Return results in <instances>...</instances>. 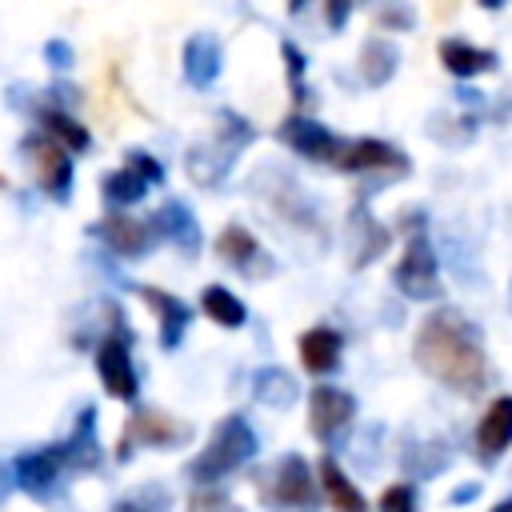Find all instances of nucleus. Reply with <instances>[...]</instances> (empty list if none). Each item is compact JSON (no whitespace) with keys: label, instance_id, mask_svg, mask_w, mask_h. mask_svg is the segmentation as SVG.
I'll use <instances>...</instances> for the list:
<instances>
[{"label":"nucleus","instance_id":"1","mask_svg":"<svg viewBox=\"0 0 512 512\" xmlns=\"http://www.w3.org/2000/svg\"><path fill=\"white\" fill-rule=\"evenodd\" d=\"M412 356L432 380H440L456 392H480L488 384V356H484L472 324L452 308H440L420 324V332L412 340Z\"/></svg>","mask_w":512,"mask_h":512},{"label":"nucleus","instance_id":"2","mask_svg":"<svg viewBox=\"0 0 512 512\" xmlns=\"http://www.w3.org/2000/svg\"><path fill=\"white\" fill-rule=\"evenodd\" d=\"M256 452V432L248 428L244 416H224L212 432V440L204 444V452L188 464V476L196 484H212L220 476H228L232 468H240L248 456Z\"/></svg>","mask_w":512,"mask_h":512},{"label":"nucleus","instance_id":"3","mask_svg":"<svg viewBox=\"0 0 512 512\" xmlns=\"http://www.w3.org/2000/svg\"><path fill=\"white\" fill-rule=\"evenodd\" d=\"M248 140H252V128H248L240 116H220L212 140L188 148V176H192L196 184H204V188H216L220 176H228L232 156H236Z\"/></svg>","mask_w":512,"mask_h":512},{"label":"nucleus","instance_id":"4","mask_svg":"<svg viewBox=\"0 0 512 512\" xmlns=\"http://www.w3.org/2000/svg\"><path fill=\"white\" fill-rule=\"evenodd\" d=\"M264 504L268 508H292V512H312L320 504V492H316V480H312V468L304 456L292 452V456L276 460V472L264 484Z\"/></svg>","mask_w":512,"mask_h":512},{"label":"nucleus","instance_id":"5","mask_svg":"<svg viewBox=\"0 0 512 512\" xmlns=\"http://www.w3.org/2000/svg\"><path fill=\"white\" fill-rule=\"evenodd\" d=\"M188 440V424L168 416V412H156V408H140L128 424H124V436L116 444V460H128L136 448H176Z\"/></svg>","mask_w":512,"mask_h":512},{"label":"nucleus","instance_id":"6","mask_svg":"<svg viewBox=\"0 0 512 512\" xmlns=\"http://www.w3.org/2000/svg\"><path fill=\"white\" fill-rule=\"evenodd\" d=\"M396 288L408 296V300H436L440 296V272H436V252L432 244L416 232L396 264Z\"/></svg>","mask_w":512,"mask_h":512},{"label":"nucleus","instance_id":"7","mask_svg":"<svg viewBox=\"0 0 512 512\" xmlns=\"http://www.w3.org/2000/svg\"><path fill=\"white\" fill-rule=\"evenodd\" d=\"M128 344H132V336H128L124 328H116V332L104 336V344L96 348L100 384H104L108 396H116V400H136V368H132Z\"/></svg>","mask_w":512,"mask_h":512},{"label":"nucleus","instance_id":"8","mask_svg":"<svg viewBox=\"0 0 512 512\" xmlns=\"http://www.w3.org/2000/svg\"><path fill=\"white\" fill-rule=\"evenodd\" d=\"M332 164L344 168V172H380V176H404L408 172V160L392 144H384V140L340 144V152H336Z\"/></svg>","mask_w":512,"mask_h":512},{"label":"nucleus","instance_id":"9","mask_svg":"<svg viewBox=\"0 0 512 512\" xmlns=\"http://www.w3.org/2000/svg\"><path fill=\"white\" fill-rule=\"evenodd\" d=\"M352 416H356V400L344 388H332V384L312 388V396H308V428H312L316 440H332Z\"/></svg>","mask_w":512,"mask_h":512},{"label":"nucleus","instance_id":"10","mask_svg":"<svg viewBox=\"0 0 512 512\" xmlns=\"http://www.w3.org/2000/svg\"><path fill=\"white\" fill-rule=\"evenodd\" d=\"M28 172H32V180H36L52 200H68L72 160H68L64 148H56L52 140H32V144H28Z\"/></svg>","mask_w":512,"mask_h":512},{"label":"nucleus","instance_id":"11","mask_svg":"<svg viewBox=\"0 0 512 512\" xmlns=\"http://www.w3.org/2000/svg\"><path fill=\"white\" fill-rule=\"evenodd\" d=\"M280 140L288 144V148H296L300 156H308V160H336V152H340V144L344 140H336L324 124H316V120H300V116H292V120H284L280 124Z\"/></svg>","mask_w":512,"mask_h":512},{"label":"nucleus","instance_id":"12","mask_svg":"<svg viewBox=\"0 0 512 512\" xmlns=\"http://www.w3.org/2000/svg\"><path fill=\"white\" fill-rule=\"evenodd\" d=\"M60 472H64V452H60V448L24 452V456L16 460V484H20L24 492L40 496V500L52 492V484L60 480Z\"/></svg>","mask_w":512,"mask_h":512},{"label":"nucleus","instance_id":"13","mask_svg":"<svg viewBox=\"0 0 512 512\" xmlns=\"http://www.w3.org/2000/svg\"><path fill=\"white\" fill-rule=\"evenodd\" d=\"M92 232H100V240H104L116 256H124V260H136V256L148 248V240H152V232H148L144 220H136V216H120V212L96 220Z\"/></svg>","mask_w":512,"mask_h":512},{"label":"nucleus","instance_id":"14","mask_svg":"<svg viewBox=\"0 0 512 512\" xmlns=\"http://www.w3.org/2000/svg\"><path fill=\"white\" fill-rule=\"evenodd\" d=\"M512 440V396H496L476 424V452L480 460H496Z\"/></svg>","mask_w":512,"mask_h":512},{"label":"nucleus","instance_id":"15","mask_svg":"<svg viewBox=\"0 0 512 512\" xmlns=\"http://www.w3.org/2000/svg\"><path fill=\"white\" fill-rule=\"evenodd\" d=\"M136 292H140L144 304L160 316V344H164V348H176L180 336H184V328H188V320H192V308H188L184 300H176L172 292H160V288H152V284H140Z\"/></svg>","mask_w":512,"mask_h":512},{"label":"nucleus","instance_id":"16","mask_svg":"<svg viewBox=\"0 0 512 512\" xmlns=\"http://www.w3.org/2000/svg\"><path fill=\"white\" fill-rule=\"evenodd\" d=\"M220 64H224V52H220L216 36H208V32L188 36V44H184V76H188V84L208 88L220 76Z\"/></svg>","mask_w":512,"mask_h":512},{"label":"nucleus","instance_id":"17","mask_svg":"<svg viewBox=\"0 0 512 512\" xmlns=\"http://www.w3.org/2000/svg\"><path fill=\"white\" fill-rule=\"evenodd\" d=\"M340 348H344L340 332H332V328H308V332L300 336V364H304L312 376L336 372V364H340Z\"/></svg>","mask_w":512,"mask_h":512},{"label":"nucleus","instance_id":"18","mask_svg":"<svg viewBox=\"0 0 512 512\" xmlns=\"http://www.w3.org/2000/svg\"><path fill=\"white\" fill-rule=\"evenodd\" d=\"M156 228H160V236H168L180 252H196V248H200L196 216H192L180 200H164V204H160V212H156Z\"/></svg>","mask_w":512,"mask_h":512},{"label":"nucleus","instance_id":"19","mask_svg":"<svg viewBox=\"0 0 512 512\" xmlns=\"http://www.w3.org/2000/svg\"><path fill=\"white\" fill-rule=\"evenodd\" d=\"M440 64H444L452 76L468 80V76H476V72L496 68V52L476 48V44H464V40H440Z\"/></svg>","mask_w":512,"mask_h":512},{"label":"nucleus","instance_id":"20","mask_svg":"<svg viewBox=\"0 0 512 512\" xmlns=\"http://www.w3.org/2000/svg\"><path fill=\"white\" fill-rule=\"evenodd\" d=\"M216 256L220 260H228L232 268H240V272H256V260L264 256L260 252V244H256V236L244 228V224H228L220 236H216Z\"/></svg>","mask_w":512,"mask_h":512},{"label":"nucleus","instance_id":"21","mask_svg":"<svg viewBox=\"0 0 512 512\" xmlns=\"http://www.w3.org/2000/svg\"><path fill=\"white\" fill-rule=\"evenodd\" d=\"M316 492H320L336 512H368L360 488L336 468V460H320V488H316Z\"/></svg>","mask_w":512,"mask_h":512},{"label":"nucleus","instance_id":"22","mask_svg":"<svg viewBox=\"0 0 512 512\" xmlns=\"http://www.w3.org/2000/svg\"><path fill=\"white\" fill-rule=\"evenodd\" d=\"M396 60H400L396 44H388V40L372 36V40L360 48V76H364V84H372V88L388 84V80H392V72H396Z\"/></svg>","mask_w":512,"mask_h":512},{"label":"nucleus","instance_id":"23","mask_svg":"<svg viewBox=\"0 0 512 512\" xmlns=\"http://www.w3.org/2000/svg\"><path fill=\"white\" fill-rule=\"evenodd\" d=\"M200 304H204V312L216 320V324H224V328H240L244 320H248V312H244V304L228 292V288H220V284H212V288H204V296H200Z\"/></svg>","mask_w":512,"mask_h":512},{"label":"nucleus","instance_id":"24","mask_svg":"<svg viewBox=\"0 0 512 512\" xmlns=\"http://www.w3.org/2000/svg\"><path fill=\"white\" fill-rule=\"evenodd\" d=\"M40 124H44V132L52 136V144H56V148H64V152H84V148L92 144V140H88V132H84L76 120H68L64 112H56V108H52V112H44V116H40Z\"/></svg>","mask_w":512,"mask_h":512},{"label":"nucleus","instance_id":"25","mask_svg":"<svg viewBox=\"0 0 512 512\" xmlns=\"http://www.w3.org/2000/svg\"><path fill=\"white\" fill-rule=\"evenodd\" d=\"M256 396L264 400V404H292V396H296V384H292V376L288 372H280V368H264V372H256Z\"/></svg>","mask_w":512,"mask_h":512},{"label":"nucleus","instance_id":"26","mask_svg":"<svg viewBox=\"0 0 512 512\" xmlns=\"http://www.w3.org/2000/svg\"><path fill=\"white\" fill-rule=\"evenodd\" d=\"M140 196H144V180L132 168H116L104 176V200L108 204H132Z\"/></svg>","mask_w":512,"mask_h":512},{"label":"nucleus","instance_id":"27","mask_svg":"<svg viewBox=\"0 0 512 512\" xmlns=\"http://www.w3.org/2000/svg\"><path fill=\"white\" fill-rule=\"evenodd\" d=\"M380 512H416V492L408 484H392L380 492Z\"/></svg>","mask_w":512,"mask_h":512},{"label":"nucleus","instance_id":"28","mask_svg":"<svg viewBox=\"0 0 512 512\" xmlns=\"http://www.w3.org/2000/svg\"><path fill=\"white\" fill-rule=\"evenodd\" d=\"M124 160H128L124 168H132L144 184H160V180H164V164H160V160H152L148 152H128Z\"/></svg>","mask_w":512,"mask_h":512},{"label":"nucleus","instance_id":"29","mask_svg":"<svg viewBox=\"0 0 512 512\" xmlns=\"http://www.w3.org/2000/svg\"><path fill=\"white\" fill-rule=\"evenodd\" d=\"M280 52H284V64H288V76H292V88H296V100H304V56H300V48L296 44H280Z\"/></svg>","mask_w":512,"mask_h":512},{"label":"nucleus","instance_id":"30","mask_svg":"<svg viewBox=\"0 0 512 512\" xmlns=\"http://www.w3.org/2000/svg\"><path fill=\"white\" fill-rule=\"evenodd\" d=\"M376 24H384V28H408L412 16H408L404 0H384V8L376 12Z\"/></svg>","mask_w":512,"mask_h":512},{"label":"nucleus","instance_id":"31","mask_svg":"<svg viewBox=\"0 0 512 512\" xmlns=\"http://www.w3.org/2000/svg\"><path fill=\"white\" fill-rule=\"evenodd\" d=\"M188 512H240V508H232L224 496H216V492H196L192 500H188Z\"/></svg>","mask_w":512,"mask_h":512},{"label":"nucleus","instance_id":"32","mask_svg":"<svg viewBox=\"0 0 512 512\" xmlns=\"http://www.w3.org/2000/svg\"><path fill=\"white\" fill-rule=\"evenodd\" d=\"M44 60H48L52 68H68V64H72V48H68L64 40H48V44H44Z\"/></svg>","mask_w":512,"mask_h":512},{"label":"nucleus","instance_id":"33","mask_svg":"<svg viewBox=\"0 0 512 512\" xmlns=\"http://www.w3.org/2000/svg\"><path fill=\"white\" fill-rule=\"evenodd\" d=\"M348 12H352V0H324V20H328V28H344Z\"/></svg>","mask_w":512,"mask_h":512},{"label":"nucleus","instance_id":"34","mask_svg":"<svg viewBox=\"0 0 512 512\" xmlns=\"http://www.w3.org/2000/svg\"><path fill=\"white\" fill-rule=\"evenodd\" d=\"M432 12H436V20H448L456 12V0H432Z\"/></svg>","mask_w":512,"mask_h":512},{"label":"nucleus","instance_id":"35","mask_svg":"<svg viewBox=\"0 0 512 512\" xmlns=\"http://www.w3.org/2000/svg\"><path fill=\"white\" fill-rule=\"evenodd\" d=\"M112 512H144V508H140V504H136V500H120V504H116V508H112Z\"/></svg>","mask_w":512,"mask_h":512},{"label":"nucleus","instance_id":"36","mask_svg":"<svg viewBox=\"0 0 512 512\" xmlns=\"http://www.w3.org/2000/svg\"><path fill=\"white\" fill-rule=\"evenodd\" d=\"M476 4H484L488 12H496V8H504V0H476Z\"/></svg>","mask_w":512,"mask_h":512},{"label":"nucleus","instance_id":"37","mask_svg":"<svg viewBox=\"0 0 512 512\" xmlns=\"http://www.w3.org/2000/svg\"><path fill=\"white\" fill-rule=\"evenodd\" d=\"M492 512H512V500H500V504H496Z\"/></svg>","mask_w":512,"mask_h":512},{"label":"nucleus","instance_id":"38","mask_svg":"<svg viewBox=\"0 0 512 512\" xmlns=\"http://www.w3.org/2000/svg\"><path fill=\"white\" fill-rule=\"evenodd\" d=\"M288 8H292V12H300V8H304V0H288Z\"/></svg>","mask_w":512,"mask_h":512},{"label":"nucleus","instance_id":"39","mask_svg":"<svg viewBox=\"0 0 512 512\" xmlns=\"http://www.w3.org/2000/svg\"><path fill=\"white\" fill-rule=\"evenodd\" d=\"M0 188H4V176H0Z\"/></svg>","mask_w":512,"mask_h":512}]
</instances>
